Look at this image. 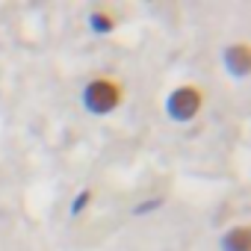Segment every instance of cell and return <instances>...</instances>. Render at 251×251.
Masks as SVG:
<instances>
[{"label": "cell", "mask_w": 251, "mask_h": 251, "mask_svg": "<svg viewBox=\"0 0 251 251\" xmlns=\"http://www.w3.org/2000/svg\"><path fill=\"white\" fill-rule=\"evenodd\" d=\"M89 27H92L95 33H100V36H106V33H112V30H115V18L98 9V12H92V15H89Z\"/></svg>", "instance_id": "obj_5"}, {"label": "cell", "mask_w": 251, "mask_h": 251, "mask_svg": "<svg viewBox=\"0 0 251 251\" xmlns=\"http://www.w3.org/2000/svg\"><path fill=\"white\" fill-rule=\"evenodd\" d=\"M89 201H92V189H83V192L77 195V201L71 204V216H80V210H83Z\"/></svg>", "instance_id": "obj_6"}, {"label": "cell", "mask_w": 251, "mask_h": 251, "mask_svg": "<svg viewBox=\"0 0 251 251\" xmlns=\"http://www.w3.org/2000/svg\"><path fill=\"white\" fill-rule=\"evenodd\" d=\"M121 103V86L115 80H92L83 89V106L92 115H109Z\"/></svg>", "instance_id": "obj_1"}, {"label": "cell", "mask_w": 251, "mask_h": 251, "mask_svg": "<svg viewBox=\"0 0 251 251\" xmlns=\"http://www.w3.org/2000/svg\"><path fill=\"white\" fill-rule=\"evenodd\" d=\"M201 92L195 89V86H180V89H175L169 98H166V112L175 118V121H189V118H195L198 115V109H201Z\"/></svg>", "instance_id": "obj_2"}, {"label": "cell", "mask_w": 251, "mask_h": 251, "mask_svg": "<svg viewBox=\"0 0 251 251\" xmlns=\"http://www.w3.org/2000/svg\"><path fill=\"white\" fill-rule=\"evenodd\" d=\"M225 65H227V71L233 77H245L248 68H251V50H248V45H230L225 50Z\"/></svg>", "instance_id": "obj_3"}, {"label": "cell", "mask_w": 251, "mask_h": 251, "mask_svg": "<svg viewBox=\"0 0 251 251\" xmlns=\"http://www.w3.org/2000/svg\"><path fill=\"white\" fill-rule=\"evenodd\" d=\"M222 251H251V230L248 227H230L222 236Z\"/></svg>", "instance_id": "obj_4"}]
</instances>
